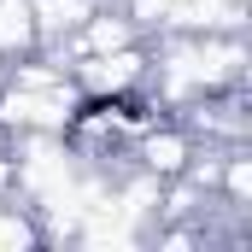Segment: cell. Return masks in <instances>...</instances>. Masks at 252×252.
Returning a JSON list of instances; mask_svg holds the SVG:
<instances>
[{"label":"cell","mask_w":252,"mask_h":252,"mask_svg":"<svg viewBox=\"0 0 252 252\" xmlns=\"http://www.w3.org/2000/svg\"><path fill=\"white\" fill-rule=\"evenodd\" d=\"M147 41H129L118 53H94V59H76L70 64V76H76V88L82 94H129V88H141L147 82Z\"/></svg>","instance_id":"obj_1"},{"label":"cell","mask_w":252,"mask_h":252,"mask_svg":"<svg viewBox=\"0 0 252 252\" xmlns=\"http://www.w3.org/2000/svg\"><path fill=\"white\" fill-rule=\"evenodd\" d=\"M100 0H30V18H35V47H59L64 35L82 30V18L94 12Z\"/></svg>","instance_id":"obj_2"},{"label":"cell","mask_w":252,"mask_h":252,"mask_svg":"<svg viewBox=\"0 0 252 252\" xmlns=\"http://www.w3.org/2000/svg\"><path fill=\"white\" fill-rule=\"evenodd\" d=\"M18 53H35V18H30V0H0V59H18Z\"/></svg>","instance_id":"obj_3"}]
</instances>
